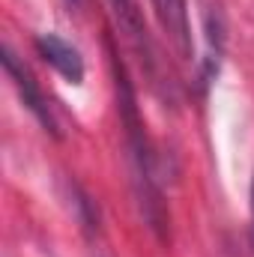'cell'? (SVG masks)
<instances>
[{"label":"cell","instance_id":"obj_1","mask_svg":"<svg viewBox=\"0 0 254 257\" xmlns=\"http://www.w3.org/2000/svg\"><path fill=\"white\" fill-rule=\"evenodd\" d=\"M3 69H6V75L15 81V87H18V93H21L24 105L36 114V120L48 128L51 135H57V123H54V117H51V111H48V102H45L42 90L36 87V81H33V75H30V69L21 63L9 48H3Z\"/></svg>","mask_w":254,"mask_h":257},{"label":"cell","instance_id":"obj_2","mask_svg":"<svg viewBox=\"0 0 254 257\" xmlns=\"http://www.w3.org/2000/svg\"><path fill=\"white\" fill-rule=\"evenodd\" d=\"M36 51L48 66H54L69 84H81L84 81V60L78 54L75 45H69L57 33H39L36 36Z\"/></svg>","mask_w":254,"mask_h":257},{"label":"cell","instance_id":"obj_3","mask_svg":"<svg viewBox=\"0 0 254 257\" xmlns=\"http://www.w3.org/2000/svg\"><path fill=\"white\" fill-rule=\"evenodd\" d=\"M156 6V18L165 27V33L174 39L180 54L191 51V30H189V9L186 0H153Z\"/></svg>","mask_w":254,"mask_h":257},{"label":"cell","instance_id":"obj_4","mask_svg":"<svg viewBox=\"0 0 254 257\" xmlns=\"http://www.w3.org/2000/svg\"><path fill=\"white\" fill-rule=\"evenodd\" d=\"M114 6H117V12H126V15H132V0H114Z\"/></svg>","mask_w":254,"mask_h":257},{"label":"cell","instance_id":"obj_5","mask_svg":"<svg viewBox=\"0 0 254 257\" xmlns=\"http://www.w3.org/2000/svg\"><path fill=\"white\" fill-rule=\"evenodd\" d=\"M251 242H254V180H251Z\"/></svg>","mask_w":254,"mask_h":257},{"label":"cell","instance_id":"obj_6","mask_svg":"<svg viewBox=\"0 0 254 257\" xmlns=\"http://www.w3.org/2000/svg\"><path fill=\"white\" fill-rule=\"evenodd\" d=\"M69 3H72V6H78V3H81V0H69Z\"/></svg>","mask_w":254,"mask_h":257}]
</instances>
